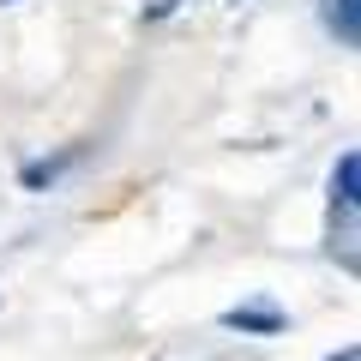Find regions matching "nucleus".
<instances>
[{
	"label": "nucleus",
	"mask_w": 361,
	"mask_h": 361,
	"mask_svg": "<svg viewBox=\"0 0 361 361\" xmlns=\"http://www.w3.org/2000/svg\"><path fill=\"white\" fill-rule=\"evenodd\" d=\"M355 205H361V157L343 151L337 157V175H331V211L355 217Z\"/></svg>",
	"instance_id": "f257e3e1"
},
{
	"label": "nucleus",
	"mask_w": 361,
	"mask_h": 361,
	"mask_svg": "<svg viewBox=\"0 0 361 361\" xmlns=\"http://www.w3.org/2000/svg\"><path fill=\"white\" fill-rule=\"evenodd\" d=\"M66 163H73V151H66V157H49V163H30V169H25V187H30V193H37V187H49Z\"/></svg>",
	"instance_id": "20e7f679"
},
{
	"label": "nucleus",
	"mask_w": 361,
	"mask_h": 361,
	"mask_svg": "<svg viewBox=\"0 0 361 361\" xmlns=\"http://www.w3.org/2000/svg\"><path fill=\"white\" fill-rule=\"evenodd\" d=\"M0 6H6V0H0Z\"/></svg>",
	"instance_id": "423d86ee"
},
{
	"label": "nucleus",
	"mask_w": 361,
	"mask_h": 361,
	"mask_svg": "<svg viewBox=\"0 0 361 361\" xmlns=\"http://www.w3.org/2000/svg\"><path fill=\"white\" fill-rule=\"evenodd\" d=\"M175 6H180V0H151V6H145V18H169Z\"/></svg>",
	"instance_id": "39448f33"
},
{
	"label": "nucleus",
	"mask_w": 361,
	"mask_h": 361,
	"mask_svg": "<svg viewBox=\"0 0 361 361\" xmlns=\"http://www.w3.org/2000/svg\"><path fill=\"white\" fill-rule=\"evenodd\" d=\"M223 325H229V331H247V337H277L283 331V313L277 307H229Z\"/></svg>",
	"instance_id": "f03ea898"
},
{
	"label": "nucleus",
	"mask_w": 361,
	"mask_h": 361,
	"mask_svg": "<svg viewBox=\"0 0 361 361\" xmlns=\"http://www.w3.org/2000/svg\"><path fill=\"white\" fill-rule=\"evenodd\" d=\"M325 25H331V37L343 49H355L361 42V0H325Z\"/></svg>",
	"instance_id": "7ed1b4c3"
}]
</instances>
